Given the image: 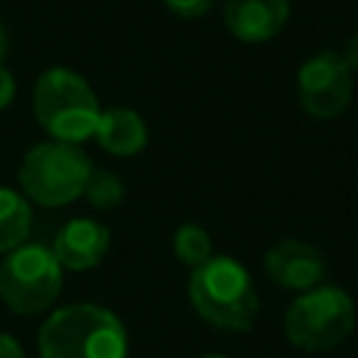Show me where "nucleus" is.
<instances>
[{
    "instance_id": "nucleus-17",
    "label": "nucleus",
    "mask_w": 358,
    "mask_h": 358,
    "mask_svg": "<svg viewBox=\"0 0 358 358\" xmlns=\"http://www.w3.org/2000/svg\"><path fill=\"white\" fill-rule=\"evenodd\" d=\"M341 59L347 62V67H350L352 73H358V34H352V36L347 39V45H344V53H341Z\"/></svg>"
},
{
    "instance_id": "nucleus-2",
    "label": "nucleus",
    "mask_w": 358,
    "mask_h": 358,
    "mask_svg": "<svg viewBox=\"0 0 358 358\" xmlns=\"http://www.w3.org/2000/svg\"><path fill=\"white\" fill-rule=\"evenodd\" d=\"M196 313L221 330H249L257 316V291L249 271L232 257H210L187 282Z\"/></svg>"
},
{
    "instance_id": "nucleus-19",
    "label": "nucleus",
    "mask_w": 358,
    "mask_h": 358,
    "mask_svg": "<svg viewBox=\"0 0 358 358\" xmlns=\"http://www.w3.org/2000/svg\"><path fill=\"white\" fill-rule=\"evenodd\" d=\"M6 48H8V36H6V28H3V22H0V62H3V56H6Z\"/></svg>"
},
{
    "instance_id": "nucleus-15",
    "label": "nucleus",
    "mask_w": 358,
    "mask_h": 358,
    "mask_svg": "<svg viewBox=\"0 0 358 358\" xmlns=\"http://www.w3.org/2000/svg\"><path fill=\"white\" fill-rule=\"evenodd\" d=\"M213 3L215 0H162V6L171 14L182 17V20H199V17H204L213 8Z\"/></svg>"
},
{
    "instance_id": "nucleus-3",
    "label": "nucleus",
    "mask_w": 358,
    "mask_h": 358,
    "mask_svg": "<svg viewBox=\"0 0 358 358\" xmlns=\"http://www.w3.org/2000/svg\"><path fill=\"white\" fill-rule=\"evenodd\" d=\"M34 115L48 134L78 145L95 134L101 106L84 76L67 67H50L36 78Z\"/></svg>"
},
{
    "instance_id": "nucleus-14",
    "label": "nucleus",
    "mask_w": 358,
    "mask_h": 358,
    "mask_svg": "<svg viewBox=\"0 0 358 358\" xmlns=\"http://www.w3.org/2000/svg\"><path fill=\"white\" fill-rule=\"evenodd\" d=\"M123 185L120 179L112 173V171H92L90 179H87V187H84V196L101 207V210H109V207H117L123 201Z\"/></svg>"
},
{
    "instance_id": "nucleus-6",
    "label": "nucleus",
    "mask_w": 358,
    "mask_h": 358,
    "mask_svg": "<svg viewBox=\"0 0 358 358\" xmlns=\"http://www.w3.org/2000/svg\"><path fill=\"white\" fill-rule=\"evenodd\" d=\"M62 288V266L48 246L22 243L0 263V296L14 313L48 310Z\"/></svg>"
},
{
    "instance_id": "nucleus-7",
    "label": "nucleus",
    "mask_w": 358,
    "mask_h": 358,
    "mask_svg": "<svg viewBox=\"0 0 358 358\" xmlns=\"http://www.w3.org/2000/svg\"><path fill=\"white\" fill-rule=\"evenodd\" d=\"M296 98L299 106L316 120L338 117L352 98V70L341 53L322 50L302 62L296 70Z\"/></svg>"
},
{
    "instance_id": "nucleus-11",
    "label": "nucleus",
    "mask_w": 358,
    "mask_h": 358,
    "mask_svg": "<svg viewBox=\"0 0 358 358\" xmlns=\"http://www.w3.org/2000/svg\"><path fill=\"white\" fill-rule=\"evenodd\" d=\"M95 140L101 143L103 151H109L115 157H134L148 143V126L134 109L109 106V109H101V117L95 126Z\"/></svg>"
},
{
    "instance_id": "nucleus-16",
    "label": "nucleus",
    "mask_w": 358,
    "mask_h": 358,
    "mask_svg": "<svg viewBox=\"0 0 358 358\" xmlns=\"http://www.w3.org/2000/svg\"><path fill=\"white\" fill-rule=\"evenodd\" d=\"M14 92H17V84H14V76L0 67V109H6L11 101H14Z\"/></svg>"
},
{
    "instance_id": "nucleus-20",
    "label": "nucleus",
    "mask_w": 358,
    "mask_h": 358,
    "mask_svg": "<svg viewBox=\"0 0 358 358\" xmlns=\"http://www.w3.org/2000/svg\"><path fill=\"white\" fill-rule=\"evenodd\" d=\"M201 358H227V355H201Z\"/></svg>"
},
{
    "instance_id": "nucleus-18",
    "label": "nucleus",
    "mask_w": 358,
    "mask_h": 358,
    "mask_svg": "<svg viewBox=\"0 0 358 358\" xmlns=\"http://www.w3.org/2000/svg\"><path fill=\"white\" fill-rule=\"evenodd\" d=\"M0 358H25V352L11 336L0 333Z\"/></svg>"
},
{
    "instance_id": "nucleus-10",
    "label": "nucleus",
    "mask_w": 358,
    "mask_h": 358,
    "mask_svg": "<svg viewBox=\"0 0 358 358\" xmlns=\"http://www.w3.org/2000/svg\"><path fill=\"white\" fill-rule=\"evenodd\" d=\"M109 249V229L92 218H73L67 221L53 238V257L62 268L87 271L103 260Z\"/></svg>"
},
{
    "instance_id": "nucleus-8",
    "label": "nucleus",
    "mask_w": 358,
    "mask_h": 358,
    "mask_svg": "<svg viewBox=\"0 0 358 358\" xmlns=\"http://www.w3.org/2000/svg\"><path fill=\"white\" fill-rule=\"evenodd\" d=\"M266 274L285 291H310L327 274L324 255L302 241H280L266 252Z\"/></svg>"
},
{
    "instance_id": "nucleus-5",
    "label": "nucleus",
    "mask_w": 358,
    "mask_h": 358,
    "mask_svg": "<svg viewBox=\"0 0 358 358\" xmlns=\"http://www.w3.org/2000/svg\"><path fill=\"white\" fill-rule=\"evenodd\" d=\"M355 327V305L336 285H316L294 299L285 313V336L305 352H322L350 338Z\"/></svg>"
},
{
    "instance_id": "nucleus-4",
    "label": "nucleus",
    "mask_w": 358,
    "mask_h": 358,
    "mask_svg": "<svg viewBox=\"0 0 358 358\" xmlns=\"http://www.w3.org/2000/svg\"><path fill=\"white\" fill-rule=\"evenodd\" d=\"M92 165L76 143H39L20 165V185L25 196L45 207H62L78 199L87 187Z\"/></svg>"
},
{
    "instance_id": "nucleus-9",
    "label": "nucleus",
    "mask_w": 358,
    "mask_h": 358,
    "mask_svg": "<svg viewBox=\"0 0 358 358\" xmlns=\"http://www.w3.org/2000/svg\"><path fill=\"white\" fill-rule=\"evenodd\" d=\"M291 14V0H224L227 31L249 45L274 39Z\"/></svg>"
},
{
    "instance_id": "nucleus-13",
    "label": "nucleus",
    "mask_w": 358,
    "mask_h": 358,
    "mask_svg": "<svg viewBox=\"0 0 358 358\" xmlns=\"http://www.w3.org/2000/svg\"><path fill=\"white\" fill-rule=\"evenodd\" d=\"M173 252L185 266L196 268L213 257V238L199 224H182L173 235Z\"/></svg>"
},
{
    "instance_id": "nucleus-12",
    "label": "nucleus",
    "mask_w": 358,
    "mask_h": 358,
    "mask_svg": "<svg viewBox=\"0 0 358 358\" xmlns=\"http://www.w3.org/2000/svg\"><path fill=\"white\" fill-rule=\"evenodd\" d=\"M31 232V204L25 196L0 187V252H11L25 243Z\"/></svg>"
},
{
    "instance_id": "nucleus-1",
    "label": "nucleus",
    "mask_w": 358,
    "mask_h": 358,
    "mask_svg": "<svg viewBox=\"0 0 358 358\" xmlns=\"http://www.w3.org/2000/svg\"><path fill=\"white\" fill-rule=\"evenodd\" d=\"M120 319L92 302L59 308L39 330L42 358H126Z\"/></svg>"
}]
</instances>
